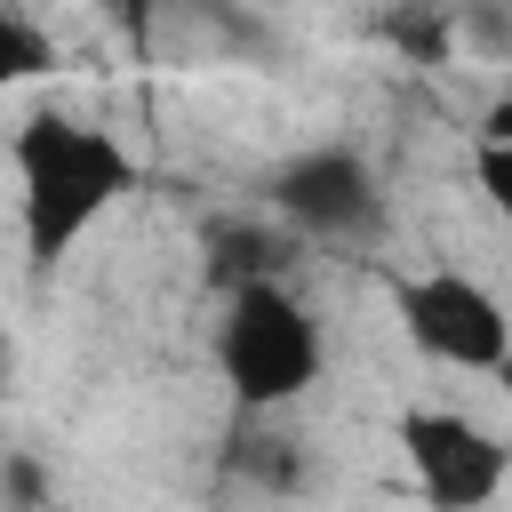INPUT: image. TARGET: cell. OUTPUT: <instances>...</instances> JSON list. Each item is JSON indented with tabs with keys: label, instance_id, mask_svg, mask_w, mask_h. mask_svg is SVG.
Masks as SVG:
<instances>
[{
	"label": "cell",
	"instance_id": "obj_1",
	"mask_svg": "<svg viewBox=\"0 0 512 512\" xmlns=\"http://www.w3.org/2000/svg\"><path fill=\"white\" fill-rule=\"evenodd\" d=\"M8 168H16V232H24V264L32 272H56L136 184V152L104 128V120H80V112H24L8 128Z\"/></svg>",
	"mask_w": 512,
	"mask_h": 512
},
{
	"label": "cell",
	"instance_id": "obj_2",
	"mask_svg": "<svg viewBox=\"0 0 512 512\" xmlns=\"http://www.w3.org/2000/svg\"><path fill=\"white\" fill-rule=\"evenodd\" d=\"M328 368V336L312 320V304L296 296V280H248L224 288L216 312V376L232 384L240 416H288Z\"/></svg>",
	"mask_w": 512,
	"mask_h": 512
},
{
	"label": "cell",
	"instance_id": "obj_3",
	"mask_svg": "<svg viewBox=\"0 0 512 512\" xmlns=\"http://www.w3.org/2000/svg\"><path fill=\"white\" fill-rule=\"evenodd\" d=\"M384 296H392V320L400 336L448 368V376H504L512 360V320H504V296L464 272V264H432V272H384Z\"/></svg>",
	"mask_w": 512,
	"mask_h": 512
},
{
	"label": "cell",
	"instance_id": "obj_4",
	"mask_svg": "<svg viewBox=\"0 0 512 512\" xmlns=\"http://www.w3.org/2000/svg\"><path fill=\"white\" fill-rule=\"evenodd\" d=\"M264 208L304 248H352L384 224V184L360 144H304L264 176Z\"/></svg>",
	"mask_w": 512,
	"mask_h": 512
},
{
	"label": "cell",
	"instance_id": "obj_5",
	"mask_svg": "<svg viewBox=\"0 0 512 512\" xmlns=\"http://www.w3.org/2000/svg\"><path fill=\"white\" fill-rule=\"evenodd\" d=\"M400 456H408V480L432 512H488L512 480V448L448 400L400 416Z\"/></svg>",
	"mask_w": 512,
	"mask_h": 512
},
{
	"label": "cell",
	"instance_id": "obj_6",
	"mask_svg": "<svg viewBox=\"0 0 512 512\" xmlns=\"http://www.w3.org/2000/svg\"><path fill=\"white\" fill-rule=\"evenodd\" d=\"M296 232L272 216V208H232V216H208L200 224V272L208 288H248V280H288L296 272Z\"/></svg>",
	"mask_w": 512,
	"mask_h": 512
},
{
	"label": "cell",
	"instance_id": "obj_7",
	"mask_svg": "<svg viewBox=\"0 0 512 512\" xmlns=\"http://www.w3.org/2000/svg\"><path fill=\"white\" fill-rule=\"evenodd\" d=\"M224 472L248 480V488H264V496H296V488H304V448H296L272 416H240V432H232V448H224Z\"/></svg>",
	"mask_w": 512,
	"mask_h": 512
},
{
	"label": "cell",
	"instance_id": "obj_8",
	"mask_svg": "<svg viewBox=\"0 0 512 512\" xmlns=\"http://www.w3.org/2000/svg\"><path fill=\"white\" fill-rule=\"evenodd\" d=\"M472 184L488 208H512V104L496 96L480 112V136H472Z\"/></svg>",
	"mask_w": 512,
	"mask_h": 512
},
{
	"label": "cell",
	"instance_id": "obj_9",
	"mask_svg": "<svg viewBox=\"0 0 512 512\" xmlns=\"http://www.w3.org/2000/svg\"><path fill=\"white\" fill-rule=\"evenodd\" d=\"M40 72H56V40H48L16 0H0V88L40 80Z\"/></svg>",
	"mask_w": 512,
	"mask_h": 512
},
{
	"label": "cell",
	"instance_id": "obj_10",
	"mask_svg": "<svg viewBox=\"0 0 512 512\" xmlns=\"http://www.w3.org/2000/svg\"><path fill=\"white\" fill-rule=\"evenodd\" d=\"M384 32L408 48V56H448V0H416V8H392Z\"/></svg>",
	"mask_w": 512,
	"mask_h": 512
},
{
	"label": "cell",
	"instance_id": "obj_11",
	"mask_svg": "<svg viewBox=\"0 0 512 512\" xmlns=\"http://www.w3.org/2000/svg\"><path fill=\"white\" fill-rule=\"evenodd\" d=\"M112 8H120V16H136V24L152 16V0H112Z\"/></svg>",
	"mask_w": 512,
	"mask_h": 512
},
{
	"label": "cell",
	"instance_id": "obj_12",
	"mask_svg": "<svg viewBox=\"0 0 512 512\" xmlns=\"http://www.w3.org/2000/svg\"><path fill=\"white\" fill-rule=\"evenodd\" d=\"M16 512H32V504H16Z\"/></svg>",
	"mask_w": 512,
	"mask_h": 512
}]
</instances>
